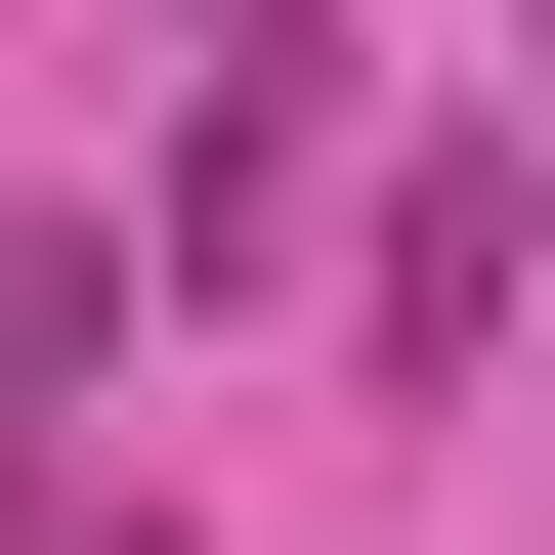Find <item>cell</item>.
<instances>
[{
  "instance_id": "1",
  "label": "cell",
  "mask_w": 555,
  "mask_h": 555,
  "mask_svg": "<svg viewBox=\"0 0 555 555\" xmlns=\"http://www.w3.org/2000/svg\"><path fill=\"white\" fill-rule=\"evenodd\" d=\"M129 257H171V214H0V385H86V343H129Z\"/></svg>"
},
{
  "instance_id": "2",
  "label": "cell",
  "mask_w": 555,
  "mask_h": 555,
  "mask_svg": "<svg viewBox=\"0 0 555 555\" xmlns=\"http://www.w3.org/2000/svg\"><path fill=\"white\" fill-rule=\"evenodd\" d=\"M43 555H171V513H43Z\"/></svg>"
}]
</instances>
